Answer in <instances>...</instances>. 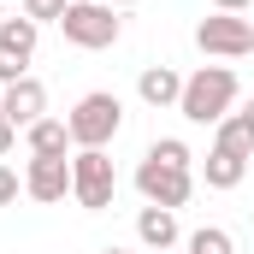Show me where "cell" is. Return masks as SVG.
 Returning a JSON list of instances; mask_svg holds the SVG:
<instances>
[{
  "mask_svg": "<svg viewBox=\"0 0 254 254\" xmlns=\"http://www.w3.org/2000/svg\"><path fill=\"white\" fill-rule=\"evenodd\" d=\"M237 119H243V130H249V136H254V95H249V101H243V107H237Z\"/></svg>",
  "mask_w": 254,
  "mask_h": 254,
  "instance_id": "cell-21",
  "label": "cell"
},
{
  "mask_svg": "<svg viewBox=\"0 0 254 254\" xmlns=\"http://www.w3.org/2000/svg\"><path fill=\"white\" fill-rule=\"evenodd\" d=\"M36 42H42V24H30L24 12L0 24V54H6V60H18L24 71H30V60H36Z\"/></svg>",
  "mask_w": 254,
  "mask_h": 254,
  "instance_id": "cell-13",
  "label": "cell"
},
{
  "mask_svg": "<svg viewBox=\"0 0 254 254\" xmlns=\"http://www.w3.org/2000/svg\"><path fill=\"white\" fill-rule=\"evenodd\" d=\"M18 195H24V172H12L0 160V207H18Z\"/></svg>",
  "mask_w": 254,
  "mask_h": 254,
  "instance_id": "cell-17",
  "label": "cell"
},
{
  "mask_svg": "<svg viewBox=\"0 0 254 254\" xmlns=\"http://www.w3.org/2000/svg\"><path fill=\"white\" fill-rule=\"evenodd\" d=\"M101 254H136V249H119V243H113V249H101Z\"/></svg>",
  "mask_w": 254,
  "mask_h": 254,
  "instance_id": "cell-22",
  "label": "cell"
},
{
  "mask_svg": "<svg viewBox=\"0 0 254 254\" xmlns=\"http://www.w3.org/2000/svg\"><path fill=\"white\" fill-rule=\"evenodd\" d=\"M249 24H254V18H249Z\"/></svg>",
  "mask_w": 254,
  "mask_h": 254,
  "instance_id": "cell-26",
  "label": "cell"
},
{
  "mask_svg": "<svg viewBox=\"0 0 254 254\" xmlns=\"http://www.w3.org/2000/svg\"><path fill=\"white\" fill-rule=\"evenodd\" d=\"M136 95H142L154 113H160V107H178V101H184V71H178V65H142Z\"/></svg>",
  "mask_w": 254,
  "mask_h": 254,
  "instance_id": "cell-10",
  "label": "cell"
},
{
  "mask_svg": "<svg viewBox=\"0 0 254 254\" xmlns=\"http://www.w3.org/2000/svg\"><path fill=\"white\" fill-rule=\"evenodd\" d=\"M119 195V172H113V154L107 148H77L71 154V201L83 213H107Z\"/></svg>",
  "mask_w": 254,
  "mask_h": 254,
  "instance_id": "cell-3",
  "label": "cell"
},
{
  "mask_svg": "<svg viewBox=\"0 0 254 254\" xmlns=\"http://www.w3.org/2000/svg\"><path fill=\"white\" fill-rule=\"evenodd\" d=\"M249 6H254V0H213V12H237V18H243Z\"/></svg>",
  "mask_w": 254,
  "mask_h": 254,
  "instance_id": "cell-20",
  "label": "cell"
},
{
  "mask_svg": "<svg viewBox=\"0 0 254 254\" xmlns=\"http://www.w3.org/2000/svg\"><path fill=\"white\" fill-rule=\"evenodd\" d=\"M0 119H6V89H0Z\"/></svg>",
  "mask_w": 254,
  "mask_h": 254,
  "instance_id": "cell-23",
  "label": "cell"
},
{
  "mask_svg": "<svg viewBox=\"0 0 254 254\" xmlns=\"http://www.w3.org/2000/svg\"><path fill=\"white\" fill-rule=\"evenodd\" d=\"M237 95H243V83H237L231 65H195L190 77H184L178 113H184L190 125H213V130H219L231 113H237Z\"/></svg>",
  "mask_w": 254,
  "mask_h": 254,
  "instance_id": "cell-1",
  "label": "cell"
},
{
  "mask_svg": "<svg viewBox=\"0 0 254 254\" xmlns=\"http://www.w3.org/2000/svg\"><path fill=\"white\" fill-rule=\"evenodd\" d=\"M65 130H71V148H107L119 130H125V101L113 89H89L71 113H65Z\"/></svg>",
  "mask_w": 254,
  "mask_h": 254,
  "instance_id": "cell-2",
  "label": "cell"
},
{
  "mask_svg": "<svg viewBox=\"0 0 254 254\" xmlns=\"http://www.w3.org/2000/svg\"><path fill=\"white\" fill-rule=\"evenodd\" d=\"M24 148H30V154H48V160H71V154H77L65 119H36V125L24 130Z\"/></svg>",
  "mask_w": 254,
  "mask_h": 254,
  "instance_id": "cell-12",
  "label": "cell"
},
{
  "mask_svg": "<svg viewBox=\"0 0 254 254\" xmlns=\"http://www.w3.org/2000/svg\"><path fill=\"white\" fill-rule=\"evenodd\" d=\"M6 119L18 130H30L36 119H48V89H42L36 77H18V83L6 89Z\"/></svg>",
  "mask_w": 254,
  "mask_h": 254,
  "instance_id": "cell-11",
  "label": "cell"
},
{
  "mask_svg": "<svg viewBox=\"0 0 254 254\" xmlns=\"http://www.w3.org/2000/svg\"><path fill=\"white\" fill-rule=\"evenodd\" d=\"M18 77H30V71H24V65H18V60H6V54H0V89H12Z\"/></svg>",
  "mask_w": 254,
  "mask_h": 254,
  "instance_id": "cell-18",
  "label": "cell"
},
{
  "mask_svg": "<svg viewBox=\"0 0 254 254\" xmlns=\"http://www.w3.org/2000/svg\"><path fill=\"white\" fill-rule=\"evenodd\" d=\"M195 48L207 60H249L254 54V24L237 18V12H213V18L195 24Z\"/></svg>",
  "mask_w": 254,
  "mask_h": 254,
  "instance_id": "cell-5",
  "label": "cell"
},
{
  "mask_svg": "<svg viewBox=\"0 0 254 254\" xmlns=\"http://www.w3.org/2000/svg\"><path fill=\"white\" fill-rule=\"evenodd\" d=\"M12 148H18V125H12V119H0V160H6Z\"/></svg>",
  "mask_w": 254,
  "mask_h": 254,
  "instance_id": "cell-19",
  "label": "cell"
},
{
  "mask_svg": "<svg viewBox=\"0 0 254 254\" xmlns=\"http://www.w3.org/2000/svg\"><path fill=\"white\" fill-rule=\"evenodd\" d=\"M148 160H160V166H184V172H195V154L184 136H160L154 148H148Z\"/></svg>",
  "mask_w": 254,
  "mask_h": 254,
  "instance_id": "cell-15",
  "label": "cell"
},
{
  "mask_svg": "<svg viewBox=\"0 0 254 254\" xmlns=\"http://www.w3.org/2000/svg\"><path fill=\"white\" fill-rule=\"evenodd\" d=\"M65 42L71 48H89V54H101V48H113L119 36H125V18H119V6H107V0H71L60 18Z\"/></svg>",
  "mask_w": 254,
  "mask_h": 254,
  "instance_id": "cell-4",
  "label": "cell"
},
{
  "mask_svg": "<svg viewBox=\"0 0 254 254\" xmlns=\"http://www.w3.org/2000/svg\"><path fill=\"white\" fill-rule=\"evenodd\" d=\"M184 254H237V243H231L225 225H201V231L184 237Z\"/></svg>",
  "mask_w": 254,
  "mask_h": 254,
  "instance_id": "cell-14",
  "label": "cell"
},
{
  "mask_svg": "<svg viewBox=\"0 0 254 254\" xmlns=\"http://www.w3.org/2000/svg\"><path fill=\"white\" fill-rule=\"evenodd\" d=\"M107 6H136V0H107Z\"/></svg>",
  "mask_w": 254,
  "mask_h": 254,
  "instance_id": "cell-24",
  "label": "cell"
},
{
  "mask_svg": "<svg viewBox=\"0 0 254 254\" xmlns=\"http://www.w3.org/2000/svg\"><path fill=\"white\" fill-rule=\"evenodd\" d=\"M136 243L154 249V254H172L178 243H184L178 213H172V207H142V213H136Z\"/></svg>",
  "mask_w": 254,
  "mask_h": 254,
  "instance_id": "cell-9",
  "label": "cell"
},
{
  "mask_svg": "<svg viewBox=\"0 0 254 254\" xmlns=\"http://www.w3.org/2000/svg\"><path fill=\"white\" fill-rule=\"evenodd\" d=\"M136 190H142V201L148 207H184L195 195V172H184V166H160V160H148L142 154V166H136Z\"/></svg>",
  "mask_w": 254,
  "mask_h": 254,
  "instance_id": "cell-6",
  "label": "cell"
},
{
  "mask_svg": "<svg viewBox=\"0 0 254 254\" xmlns=\"http://www.w3.org/2000/svg\"><path fill=\"white\" fill-rule=\"evenodd\" d=\"M65 6H71V0H24V18H30V24H60Z\"/></svg>",
  "mask_w": 254,
  "mask_h": 254,
  "instance_id": "cell-16",
  "label": "cell"
},
{
  "mask_svg": "<svg viewBox=\"0 0 254 254\" xmlns=\"http://www.w3.org/2000/svg\"><path fill=\"white\" fill-rule=\"evenodd\" d=\"M249 148H231V142H213L207 148V160H201V178H207V190H237L243 178H249Z\"/></svg>",
  "mask_w": 254,
  "mask_h": 254,
  "instance_id": "cell-8",
  "label": "cell"
},
{
  "mask_svg": "<svg viewBox=\"0 0 254 254\" xmlns=\"http://www.w3.org/2000/svg\"><path fill=\"white\" fill-rule=\"evenodd\" d=\"M0 24H6V12H0Z\"/></svg>",
  "mask_w": 254,
  "mask_h": 254,
  "instance_id": "cell-25",
  "label": "cell"
},
{
  "mask_svg": "<svg viewBox=\"0 0 254 254\" xmlns=\"http://www.w3.org/2000/svg\"><path fill=\"white\" fill-rule=\"evenodd\" d=\"M24 195H30V201H42V207L65 201V195H71V160L30 154V160H24Z\"/></svg>",
  "mask_w": 254,
  "mask_h": 254,
  "instance_id": "cell-7",
  "label": "cell"
}]
</instances>
